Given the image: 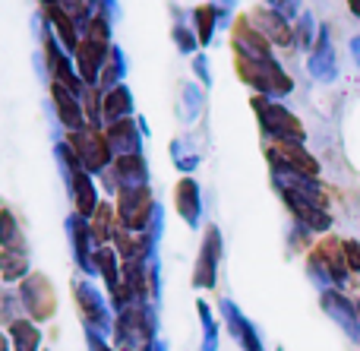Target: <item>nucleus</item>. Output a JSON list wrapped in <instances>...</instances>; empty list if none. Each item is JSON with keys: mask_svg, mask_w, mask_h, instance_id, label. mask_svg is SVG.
<instances>
[{"mask_svg": "<svg viewBox=\"0 0 360 351\" xmlns=\"http://www.w3.org/2000/svg\"><path fill=\"white\" fill-rule=\"evenodd\" d=\"M253 111L259 114L262 130L272 133L275 143H300V139H304V127H300V120L294 117L288 108H281L278 101L266 98V95H256Z\"/></svg>", "mask_w": 360, "mask_h": 351, "instance_id": "obj_1", "label": "nucleus"}, {"mask_svg": "<svg viewBox=\"0 0 360 351\" xmlns=\"http://www.w3.org/2000/svg\"><path fill=\"white\" fill-rule=\"evenodd\" d=\"M237 76H240L247 86L256 89V95H288L291 92V76L278 67V60L269 63H253V60H237Z\"/></svg>", "mask_w": 360, "mask_h": 351, "instance_id": "obj_2", "label": "nucleus"}, {"mask_svg": "<svg viewBox=\"0 0 360 351\" xmlns=\"http://www.w3.org/2000/svg\"><path fill=\"white\" fill-rule=\"evenodd\" d=\"M231 48H234L237 60H253V63H269L272 57V42L250 23V16H237L231 23Z\"/></svg>", "mask_w": 360, "mask_h": 351, "instance_id": "obj_3", "label": "nucleus"}, {"mask_svg": "<svg viewBox=\"0 0 360 351\" xmlns=\"http://www.w3.org/2000/svg\"><path fill=\"white\" fill-rule=\"evenodd\" d=\"M70 149H73V155L79 158L86 171H101L111 162V152H114L108 136L98 127H82V130L70 133Z\"/></svg>", "mask_w": 360, "mask_h": 351, "instance_id": "obj_4", "label": "nucleus"}, {"mask_svg": "<svg viewBox=\"0 0 360 351\" xmlns=\"http://www.w3.org/2000/svg\"><path fill=\"white\" fill-rule=\"evenodd\" d=\"M114 44H105V42H95V38H82L79 48L73 54V63H76V73L86 86H98V76H101V67H105L108 54H111Z\"/></svg>", "mask_w": 360, "mask_h": 351, "instance_id": "obj_5", "label": "nucleus"}, {"mask_svg": "<svg viewBox=\"0 0 360 351\" xmlns=\"http://www.w3.org/2000/svg\"><path fill=\"white\" fill-rule=\"evenodd\" d=\"M117 212H120V225L124 228L143 231L146 222H149V212H152V193L146 187L124 190L117 200Z\"/></svg>", "mask_w": 360, "mask_h": 351, "instance_id": "obj_6", "label": "nucleus"}, {"mask_svg": "<svg viewBox=\"0 0 360 351\" xmlns=\"http://www.w3.org/2000/svg\"><path fill=\"white\" fill-rule=\"evenodd\" d=\"M269 158H272L278 168L294 171V174H304V177H316L319 174L316 158H313L300 143H275L272 149H269Z\"/></svg>", "mask_w": 360, "mask_h": 351, "instance_id": "obj_7", "label": "nucleus"}, {"mask_svg": "<svg viewBox=\"0 0 360 351\" xmlns=\"http://www.w3.org/2000/svg\"><path fill=\"white\" fill-rule=\"evenodd\" d=\"M250 23H253L272 44H278V48H288V44L294 42L291 23H288V19L281 16L275 6H256V10L250 13Z\"/></svg>", "mask_w": 360, "mask_h": 351, "instance_id": "obj_8", "label": "nucleus"}, {"mask_svg": "<svg viewBox=\"0 0 360 351\" xmlns=\"http://www.w3.org/2000/svg\"><path fill=\"white\" fill-rule=\"evenodd\" d=\"M51 95H54V111H57V117H60V124L67 127L70 133H76V130H82V127H89L79 95L70 92L67 86H57V82H51Z\"/></svg>", "mask_w": 360, "mask_h": 351, "instance_id": "obj_9", "label": "nucleus"}, {"mask_svg": "<svg viewBox=\"0 0 360 351\" xmlns=\"http://www.w3.org/2000/svg\"><path fill=\"white\" fill-rule=\"evenodd\" d=\"M44 19H48L51 32L57 35V42L63 44V51H67V54H76V48H79V42H82V32H79V25H76V19L70 16L60 4L44 6Z\"/></svg>", "mask_w": 360, "mask_h": 351, "instance_id": "obj_10", "label": "nucleus"}, {"mask_svg": "<svg viewBox=\"0 0 360 351\" xmlns=\"http://www.w3.org/2000/svg\"><path fill=\"white\" fill-rule=\"evenodd\" d=\"M190 19H193V32H196V38H199V44H202V48H209V44H212L218 25H228V13H224L218 4L196 6V10L190 13Z\"/></svg>", "mask_w": 360, "mask_h": 351, "instance_id": "obj_11", "label": "nucleus"}, {"mask_svg": "<svg viewBox=\"0 0 360 351\" xmlns=\"http://www.w3.org/2000/svg\"><path fill=\"white\" fill-rule=\"evenodd\" d=\"M139 120L133 117H124V120H111L105 130L108 143H111V149L117 152V155H136L139 152V130H136Z\"/></svg>", "mask_w": 360, "mask_h": 351, "instance_id": "obj_12", "label": "nucleus"}, {"mask_svg": "<svg viewBox=\"0 0 360 351\" xmlns=\"http://www.w3.org/2000/svg\"><path fill=\"white\" fill-rule=\"evenodd\" d=\"M133 114V95L130 89L120 82L117 89H111V92H105V120L111 124V120H124Z\"/></svg>", "mask_w": 360, "mask_h": 351, "instance_id": "obj_13", "label": "nucleus"}, {"mask_svg": "<svg viewBox=\"0 0 360 351\" xmlns=\"http://www.w3.org/2000/svg\"><path fill=\"white\" fill-rule=\"evenodd\" d=\"M218 253H221V247H218V231H209L205 247H202V260H199V266H196V285H205V288H209V285L215 282V260H218Z\"/></svg>", "mask_w": 360, "mask_h": 351, "instance_id": "obj_14", "label": "nucleus"}, {"mask_svg": "<svg viewBox=\"0 0 360 351\" xmlns=\"http://www.w3.org/2000/svg\"><path fill=\"white\" fill-rule=\"evenodd\" d=\"M114 171L120 174V181H124V190H133V187H143L146 181V162L143 155H120L117 162H114Z\"/></svg>", "mask_w": 360, "mask_h": 351, "instance_id": "obj_15", "label": "nucleus"}, {"mask_svg": "<svg viewBox=\"0 0 360 351\" xmlns=\"http://www.w3.org/2000/svg\"><path fill=\"white\" fill-rule=\"evenodd\" d=\"M124 70H127V57L120 54V48H111V54H108L105 67H101V76H98V89H101V92L117 89L120 79H124Z\"/></svg>", "mask_w": 360, "mask_h": 351, "instance_id": "obj_16", "label": "nucleus"}, {"mask_svg": "<svg viewBox=\"0 0 360 351\" xmlns=\"http://www.w3.org/2000/svg\"><path fill=\"white\" fill-rule=\"evenodd\" d=\"M79 98H82V111H86V124L101 130V124H105V92L98 86H86V92Z\"/></svg>", "mask_w": 360, "mask_h": 351, "instance_id": "obj_17", "label": "nucleus"}, {"mask_svg": "<svg viewBox=\"0 0 360 351\" xmlns=\"http://www.w3.org/2000/svg\"><path fill=\"white\" fill-rule=\"evenodd\" d=\"M177 209L184 212L186 222H196L199 219V190L193 181H180L177 187Z\"/></svg>", "mask_w": 360, "mask_h": 351, "instance_id": "obj_18", "label": "nucleus"}, {"mask_svg": "<svg viewBox=\"0 0 360 351\" xmlns=\"http://www.w3.org/2000/svg\"><path fill=\"white\" fill-rule=\"evenodd\" d=\"M25 272V253L22 250H4L0 253V276L4 279H19Z\"/></svg>", "mask_w": 360, "mask_h": 351, "instance_id": "obj_19", "label": "nucleus"}, {"mask_svg": "<svg viewBox=\"0 0 360 351\" xmlns=\"http://www.w3.org/2000/svg\"><path fill=\"white\" fill-rule=\"evenodd\" d=\"M111 32H114V23H108L105 16H98V13H92V19L86 23V29H82V38H95V42H105L111 44Z\"/></svg>", "mask_w": 360, "mask_h": 351, "instance_id": "obj_20", "label": "nucleus"}, {"mask_svg": "<svg viewBox=\"0 0 360 351\" xmlns=\"http://www.w3.org/2000/svg\"><path fill=\"white\" fill-rule=\"evenodd\" d=\"M13 339H16V348L19 351H35V345H38V329L32 326V323L19 320V323H13Z\"/></svg>", "mask_w": 360, "mask_h": 351, "instance_id": "obj_21", "label": "nucleus"}, {"mask_svg": "<svg viewBox=\"0 0 360 351\" xmlns=\"http://www.w3.org/2000/svg\"><path fill=\"white\" fill-rule=\"evenodd\" d=\"M171 38L177 42L180 54H196V48H202V44H199V38H196V32L186 29V23H177L174 29H171Z\"/></svg>", "mask_w": 360, "mask_h": 351, "instance_id": "obj_22", "label": "nucleus"}, {"mask_svg": "<svg viewBox=\"0 0 360 351\" xmlns=\"http://www.w3.org/2000/svg\"><path fill=\"white\" fill-rule=\"evenodd\" d=\"M114 228H117V225H111V215H108V209L98 206V212L92 215V225H89L92 238H95V241H105L108 234H114Z\"/></svg>", "mask_w": 360, "mask_h": 351, "instance_id": "obj_23", "label": "nucleus"}, {"mask_svg": "<svg viewBox=\"0 0 360 351\" xmlns=\"http://www.w3.org/2000/svg\"><path fill=\"white\" fill-rule=\"evenodd\" d=\"M32 288H41V279H29L22 291H25V295H32ZM32 310H35V317H48L51 310H54V295H48V298L38 295V301L32 304Z\"/></svg>", "mask_w": 360, "mask_h": 351, "instance_id": "obj_24", "label": "nucleus"}, {"mask_svg": "<svg viewBox=\"0 0 360 351\" xmlns=\"http://www.w3.org/2000/svg\"><path fill=\"white\" fill-rule=\"evenodd\" d=\"M13 238H16V225H13V215H10V212H0V244L10 247Z\"/></svg>", "mask_w": 360, "mask_h": 351, "instance_id": "obj_25", "label": "nucleus"}, {"mask_svg": "<svg viewBox=\"0 0 360 351\" xmlns=\"http://www.w3.org/2000/svg\"><path fill=\"white\" fill-rule=\"evenodd\" d=\"M345 263H348V269H360V244L357 241H345Z\"/></svg>", "mask_w": 360, "mask_h": 351, "instance_id": "obj_26", "label": "nucleus"}, {"mask_svg": "<svg viewBox=\"0 0 360 351\" xmlns=\"http://www.w3.org/2000/svg\"><path fill=\"white\" fill-rule=\"evenodd\" d=\"M193 73L199 76V82H202V86H209V82H212L209 60H205V54H196V57H193Z\"/></svg>", "mask_w": 360, "mask_h": 351, "instance_id": "obj_27", "label": "nucleus"}, {"mask_svg": "<svg viewBox=\"0 0 360 351\" xmlns=\"http://www.w3.org/2000/svg\"><path fill=\"white\" fill-rule=\"evenodd\" d=\"M351 10H354L357 16H360V0H351Z\"/></svg>", "mask_w": 360, "mask_h": 351, "instance_id": "obj_28", "label": "nucleus"}, {"mask_svg": "<svg viewBox=\"0 0 360 351\" xmlns=\"http://www.w3.org/2000/svg\"><path fill=\"white\" fill-rule=\"evenodd\" d=\"M51 4H57V0H41V6H51Z\"/></svg>", "mask_w": 360, "mask_h": 351, "instance_id": "obj_29", "label": "nucleus"}, {"mask_svg": "<svg viewBox=\"0 0 360 351\" xmlns=\"http://www.w3.org/2000/svg\"><path fill=\"white\" fill-rule=\"evenodd\" d=\"M266 4H275V0H266Z\"/></svg>", "mask_w": 360, "mask_h": 351, "instance_id": "obj_30", "label": "nucleus"}]
</instances>
